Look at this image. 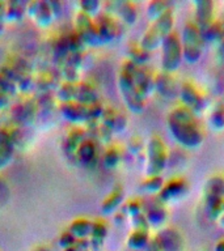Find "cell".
Here are the masks:
<instances>
[{"label": "cell", "instance_id": "cell-1", "mask_svg": "<svg viewBox=\"0 0 224 251\" xmlns=\"http://www.w3.org/2000/svg\"><path fill=\"white\" fill-rule=\"evenodd\" d=\"M167 128L173 140L186 149L199 148L206 137L198 117L181 103L172 107L168 113Z\"/></svg>", "mask_w": 224, "mask_h": 251}, {"label": "cell", "instance_id": "cell-2", "mask_svg": "<svg viewBox=\"0 0 224 251\" xmlns=\"http://www.w3.org/2000/svg\"><path fill=\"white\" fill-rule=\"evenodd\" d=\"M173 26H174V12L169 9L161 17L155 21H151V25L144 31V34L141 35L139 43L148 52L156 50L161 47L165 38L172 33Z\"/></svg>", "mask_w": 224, "mask_h": 251}, {"label": "cell", "instance_id": "cell-3", "mask_svg": "<svg viewBox=\"0 0 224 251\" xmlns=\"http://www.w3.org/2000/svg\"><path fill=\"white\" fill-rule=\"evenodd\" d=\"M182 43L184 62L194 64L202 58L204 49V35L194 20H189L184 25L182 33L180 34Z\"/></svg>", "mask_w": 224, "mask_h": 251}, {"label": "cell", "instance_id": "cell-4", "mask_svg": "<svg viewBox=\"0 0 224 251\" xmlns=\"http://www.w3.org/2000/svg\"><path fill=\"white\" fill-rule=\"evenodd\" d=\"M169 161V149L159 135H152L145 144V174L160 176Z\"/></svg>", "mask_w": 224, "mask_h": 251}, {"label": "cell", "instance_id": "cell-5", "mask_svg": "<svg viewBox=\"0 0 224 251\" xmlns=\"http://www.w3.org/2000/svg\"><path fill=\"white\" fill-rule=\"evenodd\" d=\"M161 68L164 72L174 74L184 62L182 43L177 31L173 30L161 45Z\"/></svg>", "mask_w": 224, "mask_h": 251}, {"label": "cell", "instance_id": "cell-6", "mask_svg": "<svg viewBox=\"0 0 224 251\" xmlns=\"http://www.w3.org/2000/svg\"><path fill=\"white\" fill-rule=\"evenodd\" d=\"M118 82H119V89H121L122 96H123V100H125L127 107L133 113H140V111H143L145 98L143 97V94L139 92L138 86L135 85L133 75H131L130 70L127 68V66L122 68Z\"/></svg>", "mask_w": 224, "mask_h": 251}, {"label": "cell", "instance_id": "cell-7", "mask_svg": "<svg viewBox=\"0 0 224 251\" xmlns=\"http://www.w3.org/2000/svg\"><path fill=\"white\" fill-rule=\"evenodd\" d=\"M178 98H180L181 105L196 114V117H199L200 114L204 113V110L207 107L206 94L192 80H186L180 84Z\"/></svg>", "mask_w": 224, "mask_h": 251}, {"label": "cell", "instance_id": "cell-8", "mask_svg": "<svg viewBox=\"0 0 224 251\" xmlns=\"http://www.w3.org/2000/svg\"><path fill=\"white\" fill-rule=\"evenodd\" d=\"M189 190L190 186L184 176H172L170 179L164 180L160 192L157 194V199L164 204L178 203L188 196Z\"/></svg>", "mask_w": 224, "mask_h": 251}, {"label": "cell", "instance_id": "cell-9", "mask_svg": "<svg viewBox=\"0 0 224 251\" xmlns=\"http://www.w3.org/2000/svg\"><path fill=\"white\" fill-rule=\"evenodd\" d=\"M180 85L177 82L174 75L161 71L155 75V92L160 93L161 97L170 100L178 96Z\"/></svg>", "mask_w": 224, "mask_h": 251}, {"label": "cell", "instance_id": "cell-10", "mask_svg": "<svg viewBox=\"0 0 224 251\" xmlns=\"http://www.w3.org/2000/svg\"><path fill=\"white\" fill-rule=\"evenodd\" d=\"M147 223L149 226L159 227L161 225H164V223L168 220V209H167V204H164L160 200L155 199L149 207L145 208V212H143Z\"/></svg>", "mask_w": 224, "mask_h": 251}, {"label": "cell", "instance_id": "cell-11", "mask_svg": "<svg viewBox=\"0 0 224 251\" xmlns=\"http://www.w3.org/2000/svg\"><path fill=\"white\" fill-rule=\"evenodd\" d=\"M196 24L203 33L211 24L215 23V11L211 1H196Z\"/></svg>", "mask_w": 224, "mask_h": 251}, {"label": "cell", "instance_id": "cell-12", "mask_svg": "<svg viewBox=\"0 0 224 251\" xmlns=\"http://www.w3.org/2000/svg\"><path fill=\"white\" fill-rule=\"evenodd\" d=\"M224 196V176L216 174L210 176L203 186V200L204 203L212 201Z\"/></svg>", "mask_w": 224, "mask_h": 251}, {"label": "cell", "instance_id": "cell-13", "mask_svg": "<svg viewBox=\"0 0 224 251\" xmlns=\"http://www.w3.org/2000/svg\"><path fill=\"white\" fill-rule=\"evenodd\" d=\"M12 160V137L11 135L0 129V169L7 166Z\"/></svg>", "mask_w": 224, "mask_h": 251}, {"label": "cell", "instance_id": "cell-14", "mask_svg": "<svg viewBox=\"0 0 224 251\" xmlns=\"http://www.w3.org/2000/svg\"><path fill=\"white\" fill-rule=\"evenodd\" d=\"M122 200H123V190H122V187H114L113 191L110 192L109 195L105 198V200L102 201V212L106 213V215L113 213L119 207Z\"/></svg>", "mask_w": 224, "mask_h": 251}, {"label": "cell", "instance_id": "cell-15", "mask_svg": "<svg viewBox=\"0 0 224 251\" xmlns=\"http://www.w3.org/2000/svg\"><path fill=\"white\" fill-rule=\"evenodd\" d=\"M207 125L215 131L224 129V105L218 103L211 109L207 117Z\"/></svg>", "mask_w": 224, "mask_h": 251}, {"label": "cell", "instance_id": "cell-16", "mask_svg": "<svg viewBox=\"0 0 224 251\" xmlns=\"http://www.w3.org/2000/svg\"><path fill=\"white\" fill-rule=\"evenodd\" d=\"M92 226L93 223L88 221V219H78L71 224L70 233L76 239H84L86 235L92 233Z\"/></svg>", "mask_w": 224, "mask_h": 251}, {"label": "cell", "instance_id": "cell-17", "mask_svg": "<svg viewBox=\"0 0 224 251\" xmlns=\"http://www.w3.org/2000/svg\"><path fill=\"white\" fill-rule=\"evenodd\" d=\"M163 184H164V179L160 176H147L144 180L141 182V188L149 195H152V194L157 195L160 192Z\"/></svg>", "mask_w": 224, "mask_h": 251}, {"label": "cell", "instance_id": "cell-18", "mask_svg": "<svg viewBox=\"0 0 224 251\" xmlns=\"http://www.w3.org/2000/svg\"><path fill=\"white\" fill-rule=\"evenodd\" d=\"M170 9V4L167 1H151L147 7V16L151 21H155Z\"/></svg>", "mask_w": 224, "mask_h": 251}, {"label": "cell", "instance_id": "cell-19", "mask_svg": "<svg viewBox=\"0 0 224 251\" xmlns=\"http://www.w3.org/2000/svg\"><path fill=\"white\" fill-rule=\"evenodd\" d=\"M148 243V233L147 229H134L131 235L129 237V246L131 249H141Z\"/></svg>", "mask_w": 224, "mask_h": 251}, {"label": "cell", "instance_id": "cell-20", "mask_svg": "<svg viewBox=\"0 0 224 251\" xmlns=\"http://www.w3.org/2000/svg\"><path fill=\"white\" fill-rule=\"evenodd\" d=\"M119 7V12L118 15L121 16V19L123 20V23L126 24H134L138 17L137 9L133 7V4L130 3H117Z\"/></svg>", "mask_w": 224, "mask_h": 251}, {"label": "cell", "instance_id": "cell-21", "mask_svg": "<svg viewBox=\"0 0 224 251\" xmlns=\"http://www.w3.org/2000/svg\"><path fill=\"white\" fill-rule=\"evenodd\" d=\"M92 237H93V241H92V245L93 247H100L102 245V241L105 238L106 235V226L105 224L101 223V221H96L93 223V226H92Z\"/></svg>", "mask_w": 224, "mask_h": 251}, {"label": "cell", "instance_id": "cell-22", "mask_svg": "<svg viewBox=\"0 0 224 251\" xmlns=\"http://www.w3.org/2000/svg\"><path fill=\"white\" fill-rule=\"evenodd\" d=\"M119 160H121V153L118 152L115 148H109L108 152L105 153V156H104V161H105L108 166L117 165L119 162Z\"/></svg>", "mask_w": 224, "mask_h": 251}, {"label": "cell", "instance_id": "cell-23", "mask_svg": "<svg viewBox=\"0 0 224 251\" xmlns=\"http://www.w3.org/2000/svg\"><path fill=\"white\" fill-rule=\"evenodd\" d=\"M89 246V242L86 239H78L74 246L66 249V251H85Z\"/></svg>", "mask_w": 224, "mask_h": 251}, {"label": "cell", "instance_id": "cell-24", "mask_svg": "<svg viewBox=\"0 0 224 251\" xmlns=\"http://www.w3.org/2000/svg\"><path fill=\"white\" fill-rule=\"evenodd\" d=\"M218 223H219V225L222 227H224V213L222 216H220L219 219H218Z\"/></svg>", "mask_w": 224, "mask_h": 251}]
</instances>
